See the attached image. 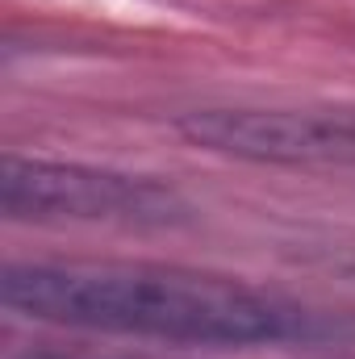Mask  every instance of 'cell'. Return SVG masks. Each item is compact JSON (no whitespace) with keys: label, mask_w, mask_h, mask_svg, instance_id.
Masks as SVG:
<instances>
[{"label":"cell","mask_w":355,"mask_h":359,"mask_svg":"<svg viewBox=\"0 0 355 359\" xmlns=\"http://www.w3.org/2000/svg\"><path fill=\"white\" fill-rule=\"evenodd\" d=\"M17 359H155V355H121V351H92V347H29Z\"/></svg>","instance_id":"cell-4"},{"label":"cell","mask_w":355,"mask_h":359,"mask_svg":"<svg viewBox=\"0 0 355 359\" xmlns=\"http://www.w3.org/2000/svg\"><path fill=\"white\" fill-rule=\"evenodd\" d=\"M0 209L13 222H84L159 230L188 222V201L155 176L59 159H0Z\"/></svg>","instance_id":"cell-2"},{"label":"cell","mask_w":355,"mask_h":359,"mask_svg":"<svg viewBox=\"0 0 355 359\" xmlns=\"http://www.w3.org/2000/svg\"><path fill=\"white\" fill-rule=\"evenodd\" d=\"M176 130L201 151L251 163H351L355 121L297 109H196Z\"/></svg>","instance_id":"cell-3"},{"label":"cell","mask_w":355,"mask_h":359,"mask_svg":"<svg viewBox=\"0 0 355 359\" xmlns=\"http://www.w3.org/2000/svg\"><path fill=\"white\" fill-rule=\"evenodd\" d=\"M0 301L17 318L180 347H276L318 330L276 292L151 264H8Z\"/></svg>","instance_id":"cell-1"}]
</instances>
